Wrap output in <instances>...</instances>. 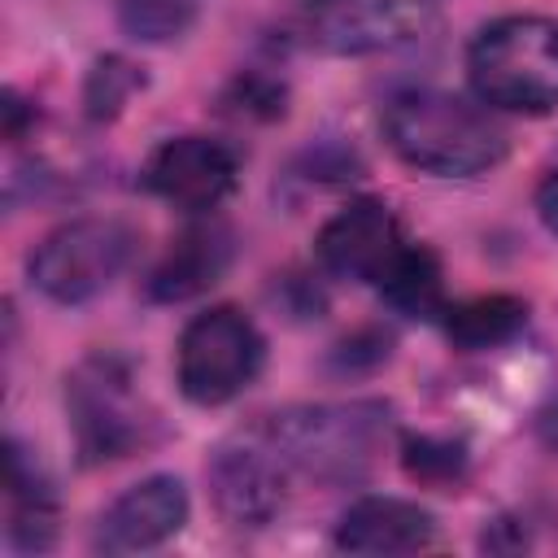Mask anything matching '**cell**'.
Here are the masks:
<instances>
[{
  "mask_svg": "<svg viewBox=\"0 0 558 558\" xmlns=\"http://www.w3.org/2000/svg\"><path fill=\"white\" fill-rule=\"evenodd\" d=\"M432 541V510L405 497H362L336 523V549L344 554H418Z\"/></svg>",
  "mask_w": 558,
  "mask_h": 558,
  "instance_id": "cell-12",
  "label": "cell"
},
{
  "mask_svg": "<svg viewBox=\"0 0 558 558\" xmlns=\"http://www.w3.org/2000/svg\"><path fill=\"white\" fill-rule=\"evenodd\" d=\"M135 248V231L118 218H74L61 222L57 231H48L31 257H26V275L31 283L57 301V305H83L92 296H100L122 266L131 262Z\"/></svg>",
  "mask_w": 558,
  "mask_h": 558,
  "instance_id": "cell-6",
  "label": "cell"
},
{
  "mask_svg": "<svg viewBox=\"0 0 558 558\" xmlns=\"http://www.w3.org/2000/svg\"><path fill=\"white\" fill-rule=\"evenodd\" d=\"M65 410L87 466L131 458L153 440V418L135 401L131 362L118 353H92L65 379Z\"/></svg>",
  "mask_w": 558,
  "mask_h": 558,
  "instance_id": "cell-4",
  "label": "cell"
},
{
  "mask_svg": "<svg viewBox=\"0 0 558 558\" xmlns=\"http://www.w3.org/2000/svg\"><path fill=\"white\" fill-rule=\"evenodd\" d=\"M231 231L209 222V227H187L166 253L161 262L148 270V296L153 301H192L201 296L205 288H214L222 279V270L231 266Z\"/></svg>",
  "mask_w": 558,
  "mask_h": 558,
  "instance_id": "cell-13",
  "label": "cell"
},
{
  "mask_svg": "<svg viewBox=\"0 0 558 558\" xmlns=\"http://www.w3.org/2000/svg\"><path fill=\"white\" fill-rule=\"evenodd\" d=\"M401 462H405V475H414L418 484H453L466 471V445L436 440V436H405Z\"/></svg>",
  "mask_w": 558,
  "mask_h": 558,
  "instance_id": "cell-18",
  "label": "cell"
},
{
  "mask_svg": "<svg viewBox=\"0 0 558 558\" xmlns=\"http://www.w3.org/2000/svg\"><path fill=\"white\" fill-rule=\"evenodd\" d=\"M262 436L283 466L323 484H357L371 475L392 436V410L384 401L283 405L262 423Z\"/></svg>",
  "mask_w": 558,
  "mask_h": 558,
  "instance_id": "cell-2",
  "label": "cell"
},
{
  "mask_svg": "<svg viewBox=\"0 0 558 558\" xmlns=\"http://www.w3.org/2000/svg\"><path fill=\"white\" fill-rule=\"evenodd\" d=\"M192 501L183 480L174 475H148L140 484H131L126 493H118L105 514L96 519V536L92 545L100 554H140V549H157L170 536H179L187 527Z\"/></svg>",
  "mask_w": 558,
  "mask_h": 558,
  "instance_id": "cell-11",
  "label": "cell"
},
{
  "mask_svg": "<svg viewBox=\"0 0 558 558\" xmlns=\"http://www.w3.org/2000/svg\"><path fill=\"white\" fill-rule=\"evenodd\" d=\"M384 135L405 166L436 179L484 174L510 153V135L488 109L436 87H410L392 96L384 109Z\"/></svg>",
  "mask_w": 558,
  "mask_h": 558,
  "instance_id": "cell-1",
  "label": "cell"
},
{
  "mask_svg": "<svg viewBox=\"0 0 558 558\" xmlns=\"http://www.w3.org/2000/svg\"><path fill=\"white\" fill-rule=\"evenodd\" d=\"M336 357H340L344 366H357V357H362V336H353V340H344ZM371 357H375V362H384V357H388V336H379V340L371 344Z\"/></svg>",
  "mask_w": 558,
  "mask_h": 558,
  "instance_id": "cell-22",
  "label": "cell"
},
{
  "mask_svg": "<svg viewBox=\"0 0 558 558\" xmlns=\"http://www.w3.org/2000/svg\"><path fill=\"white\" fill-rule=\"evenodd\" d=\"M262 362L266 340L257 323L235 305H214L183 327L174 349V379L192 405H227L257 379Z\"/></svg>",
  "mask_w": 558,
  "mask_h": 558,
  "instance_id": "cell-5",
  "label": "cell"
},
{
  "mask_svg": "<svg viewBox=\"0 0 558 558\" xmlns=\"http://www.w3.org/2000/svg\"><path fill=\"white\" fill-rule=\"evenodd\" d=\"M240 183V157L209 135L161 140L144 161V187L183 214L218 209Z\"/></svg>",
  "mask_w": 558,
  "mask_h": 558,
  "instance_id": "cell-8",
  "label": "cell"
},
{
  "mask_svg": "<svg viewBox=\"0 0 558 558\" xmlns=\"http://www.w3.org/2000/svg\"><path fill=\"white\" fill-rule=\"evenodd\" d=\"M26 122H35V109H26V100L9 87V92H4V135H9V140H22Z\"/></svg>",
  "mask_w": 558,
  "mask_h": 558,
  "instance_id": "cell-21",
  "label": "cell"
},
{
  "mask_svg": "<svg viewBox=\"0 0 558 558\" xmlns=\"http://www.w3.org/2000/svg\"><path fill=\"white\" fill-rule=\"evenodd\" d=\"M209 480V497L218 506V514L231 527H266L279 506H283V458L266 445H248V440H227L209 453L205 466Z\"/></svg>",
  "mask_w": 558,
  "mask_h": 558,
  "instance_id": "cell-10",
  "label": "cell"
},
{
  "mask_svg": "<svg viewBox=\"0 0 558 558\" xmlns=\"http://www.w3.org/2000/svg\"><path fill=\"white\" fill-rule=\"evenodd\" d=\"M536 214H541V222L558 235V170H549V174L536 183Z\"/></svg>",
  "mask_w": 558,
  "mask_h": 558,
  "instance_id": "cell-20",
  "label": "cell"
},
{
  "mask_svg": "<svg viewBox=\"0 0 558 558\" xmlns=\"http://www.w3.org/2000/svg\"><path fill=\"white\" fill-rule=\"evenodd\" d=\"M466 74L493 109L549 113L558 105V22L536 13L488 22L466 48Z\"/></svg>",
  "mask_w": 558,
  "mask_h": 558,
  "instance_id": "cell-3",
  "label": "cell"
},
{
  "mask_svg": "<svg viewBox=\"0 0 558 558\" xmlns=\"http://www.w3.org/2000/svg\"><path fill=\"white\" fill-rule=\"evenodd\" d=\"M392 310L410 314V318H436L445 314V275H440V262L427 244H414L397 257V266L379 279L375 288Z\"/></svg>",
  "mask_w": 558,
  "mask_h": 558,
  "instance_id": "cell-15",
  "label": "cell"
},
{
  "mask_svg": "<svg viewBox=\"0 0 558 558\" xmlns=\"http://www.w3.org/2000/svg\"><path fill=\"white\" fill-rule=\"evenodd\" d=\"M536 440H541L545 449H554V453H558V401H554V405H545V410L536 414Z\"/></svg>",
  "mask_w": 558,
  "mask_h": 558,
  "instance_id": "cell-23",
  "label": "cell"
},
{
  "mask_svg": "<svg viewBox=\"0 0 558 558\" xmlns=\"http://www.w3.org/2000/svg\"><path fill=\"white\" fill-rule=\"evenodd\" d=\"M222 105H227L235 118H262V122H270V118H283V109H288V87L275 83V78H266V74H240V78L227 87Z\"/></svg>",
  "mask_w": 558,
  "mask_h": 558,
  "instance_id": "cell-19",
  "label": "cell"
},
{
  "mask_svg": "<svg viewBox=\"0 0 558 558\" xmlns=\"http://www.w3.org/2000/svg\"><path fill=\"white\" fill-rule=\"evenodd\" d=\"M201 0H118V26L140 44H170L192 31Z\"/></svg>",
  "mask_w": 558,
  "mask_h": 558,
  "instance_id": "cell-17",
  "label": "cell"
},
{
  "mask_svg": "<svg viewBox=\"0 0 558 558\" xmlns=\"http://www.w3.org/2000/svg\"><path fill=\"white\" fill-rule=\"evenodd\" d=\"M405 248L410 240L401 231V218L375 196H357L344 209H336L314 240V253L327 275L371 283V288H379V279L397 266Z\"/></svg>",
  "mask_w": 558,
  "mask_h": 558,
  "instance_id": "cell-9",
  "label": "cell"
},
{
  "mask_svg": "<svg viewBox=\"0 0 558 558\" xmlns=\"http://www.w3.org/2000/svg\"><path fill=\"white\" fill-rule=\"evenodd\" d=\"M144 83L148 78H144V70L135 61H126L118 52H105V57L92 61V70L83 78V113L92 122H113L126 109V100L135 92H144Z\"/></svg>",
  "mask_w": 558,
  "mask_h": 558,
  "instance_id": "cell-16",
  "label": "cell"
},
{
  "mask_svg": "<svg viewBox=\"0 0 558 558\" xmlns=\"http://www.w3.org/2000/svg\"><path fill=\"white\" fill-rule=\"evenodd\" d=\"M523 327H527V301L510 292H488L445 305V331L458 349H493L514 340Z\"/></svg>",
  "mask_w": 558,
  "mask_h": 558,
  "instance_id": "cell-14",
  "label": "cell"
},
{
  "mask_svg": "<svg viewBox=\"0 0 558 558\" xmlns=\"http://www.w3.org/2000/svg\"><path fill=\"white\" fill-rule=\"evenodd\" d=\"M436 26L432 0H305L296 31L331 57H366L423 39Z\"/></svg>",
  "mask_w": 558,
  "mask_h": 558,
  "instance_id": "cell-7",
  "label": "cell"
}]
</instances>
